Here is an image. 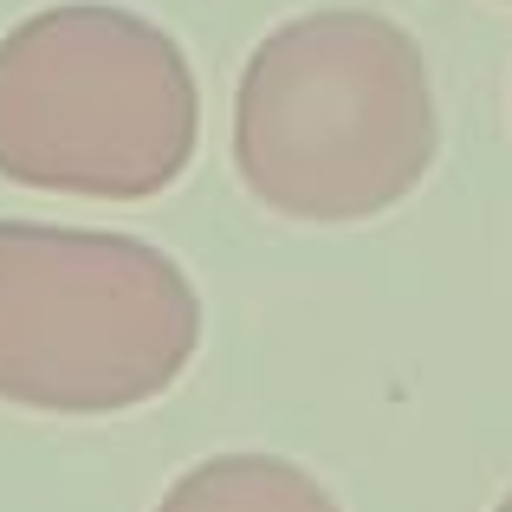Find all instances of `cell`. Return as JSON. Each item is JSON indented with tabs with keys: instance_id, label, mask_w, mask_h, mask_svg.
<instances>
[{
	"instance_id": "cell-1",
	"label": "cell",
	"mask_w": 512,
	"mask_h": 512,
	"mask_svg": "<svg viewBox=\"0 0 512 512\" xmlns=\"http://www.w3.org/2000/svg\"><path fill=\"white\" fill-rule=\"evenodd\" d=\"M435 85L396 20L318 7L253 46L234 91V169L273 214L370 221L435 169Z\"/></svg>"
},
{
	"instance_id": "cell-2",
	"label": "cell",
	"mask_w": 512,
	"mask_h": 512,
	"mask_svg": "<svg viewBox=\"0 0 512 512\" xmlns=\"http://www.w3.org/2000/svg\"><path fill=\"white\" fill-rule=\"evenodd\" d=\"M182 46L130 7H46L0 39V175L39 195L143 201L195 156Z\"/></svg>"
},
{
	"instance_id": "cell-3",
	"label": "cell",
	"mask_w": 512,
	"mask_h": 512,
	"mask_svg": "<svg viewBox=\"0 0 512 512\" xmlns=\"http://www.w3.org/2000/svg\"><path fill=\"white\" fill-rule=\"evenodd\" d=\"M201 338V299L130 234L0 221V402L117 415L163 396Z\"/></svg>"
},
{
	"instance_id": "cell-4",
	"label": "cell",
	"mask_w": 512,
	"mask_h": 512,
	"mask_svg": "<svg viewBox=\"0 0 512 512\" xmlns=\"http://www.w3.org/2000/svg\"><path fill=\"white\" fill-rule=\"evenodd\" d=\"M156 512H338V500L292 461H273V454H214V461L188 467L163 493Z\"/></svg>"
},
{
	"instance_id": "cell-5",
	"label": "cell",
	"mask_w": 512,
	"mask_h": 512,
	"mask_svg": "<svg viewBox=\"0 0 512 512\" xmlns=\"http://www.w3.org/2000/svg\"><path fill=\"white\" fill-rule=\"evenodd\" d=\"M493 512H512V493H506V500H500V506H493Z\"/></svg>"
}]
</instances>
